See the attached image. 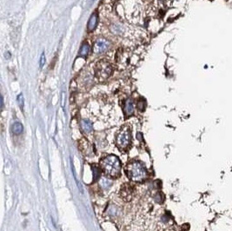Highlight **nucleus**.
Returning a JSON list of instances; mask_svg holds the SVG:
<instances>
[{
	"label": "nucleus",
	"mask_w": 232,
	"mask_h": 231,
	"mask_svg": "<svg viewBox=\"0 0 232 231\" xmlns=\"http://www.w3.org/2000/svg\"><path fill=\"white\" fill-rule=\"evenodd\" d=\"M100 166L106 176L110 177H116L120 175L121 163L116 155H110L102 159Z\"/></svg>",
	"instance_id": "nucleus-1"
},
{
	"label": "nucleus",
	"mask_w": 232,
	"mask_h": 231,
	"mask_svg": "<svg viewBox=\"0 0 232 231\" xmlns=\"http://www.w3.org/2000/svg\"><path fill=\"white\" fill-rule=\"evenodd\" d=\"M125 173L128 178L135 183H141L147 177V172L144 167L139 162H131L128 164L125 169Z\"/></svg>",
	"instance_id": "nucleus-2"
},
{
	"label": "nucleus",
	"mask_w": 232,
	"mask_h": 231,
	"mask_svg": "<svg viewBox=\"0 0 232 231\" xmlns=\"http://www.w3.org/2000/svg\"><path fill=\"white\" fill-rule=\"evenodd\" d=\"M112 73V66L109 62L102 60L97 64L95 68V75L98 81H104L109 78Z\"/></svg>",
	"instance_id": "nucleus-3"
},
{
	"label": "nucleus",
	"mask_w": 232,
	"mask_h": 231,
	"mask_svg": "<svg viewBox=\"0 0 232 231\" xmlns=\"http://www.w3.org/2000/svg\"><path fill=\"white\" fill-rule=\"evenodd\" d=\"M131 143V132L128 126H123L116 136V145L120 149H126Z\"/></svg>",
	"instance_id": "nucleus-4"
},
{
	"label": "nucleus",
	"mask_w": 232,
	"mask_h": 231,
	"mask_svg": "<svg viewBox=\"0 0 232 231\" xmlns=\"http://www.w3.org/2000/svg\"><path fill=\"white\" fill-rule=\"evenodd\" d=\"M110 47L109 41L105 38H99L96 41L94 45V51L96 53H103L106 51Z\"/></svg>",
	"instance_id": "nucleus-5"
},
{
	"label": "nucleus",
	"mask_w": 232,
	"mask_h": 231,
	"mask_svg": "<svg viewBox=\"0 0 232 231\" xmlns=\"http://www.w3.org/2000/svg\"><path fill=\"white\" fill-rule=\"evenodd\" d=\"M98 14L94 12L93 14L91 15V18L89 19V22H88V31H92L96 29V27L98 25Z\"/></svg>",
	"instance_id": "nucleus-6"
},
{
	"label": "nucleus",
	"mask_w": 232,
	"mask_h": 231,
	"mask_svg": "<svg viewBox=\"0 0 232 231\" xmlns=\"http://www.w3.org/2000/svg\"><path fill=\"white\" fill-rule=\"evenodd\" d=\"M133 112H134V104L131 98H129V99H127V101L125 102L124 113H125L126 116H130L133 114Z\"/></svg>",
	"instance_id": "nucleus-7"
},
{
	"label": "nucleus",
	"mask_w": 232,
	"mask_h": 231,
	"mask_svg": "<svg viewBox=\"0 0 232 231\" xmlns=\"http://www.w3.org/2000/svg\"><path fill=\"white\" fill-rule=\"evenodd\" d=\"M81 125H82V129L85 132V133H91L92 131V123L90 120L88 119H83L81 123Z\"/></svg>",
	"instance_id": "nucleus-8"
},
{
	"label": "nucleus",
	"mask_w": 232,
	"mask_h": 231,
	"mask_svg": "<svg viewBox=\"0 0 232 231\" xmlns=\"http://www.w3.org/2000/svg\"><path fill=\"white\" fill-rule=\"evenodd\" d=\"M23 130H24V127H23L22 123H18V122L14 123L11 126V131L15 135H20L23 132Z\"/></svg>",
	"instance_id": "nucleus-9"
},
{
	"label": "nucleus",
	"mask_w": 232,
	"mask_h": 231,
	"mask_svg": "<svg viewBox=\"0 0 232 231\" xmlns=\"http://www.w3.org/2000/svg\"><path fill=\"white\" fill-rule=\"evenodd\" d=\"M89 51H90V45L87 43H84L80 48L79 55L82 57H85L89 53Z\"/></svg>",
	"instance_id": "nucleus-10"
},
{
	"label": "nucleus",
	"mask_w": 232,
	"mask_h": 231,
	"mask_svg": "<svg viewBox=\"0 0 232 231\" xmlns=\"http://www.w3.org/2000/svg\"><path fill=\"white\" fill-rule=\"evenodd\" d=\"M92 172H93V177H94V181H97L101 175V171L96 165H92Z\"/></svg>",
	"instance_id": "nucleus-11"
},
{
	"label": "nucleus",
	"mask_w": 232,
	"mask_h": 231,
	"mask_svg": "<svg viewBox=\"0 0 232 231\" xmlns=\"http://www.w3.org/2000/svg\"><path fill=\"white\" fill-rule=\"evenodd\" d=\"M17 101H18V106L20 107L21 110H23V109H24V105H25V100H24V97H23L22 94L18 95Z\"/></svg>",
	"instance_id": "nucleus-12"
},
{
	"label": "nucleus",
	"mask_w": 232,
	"mask_h": 231,
	"mask_svg": "<svg viewBox=\"0 0 232 231\" xmlns=\"http://www.w3.org/2000/svg\"><path fill=\"white\" fill-rule=\"evenodd\" d=\"M44 64H45V55L44 53L41 55V57H40V62H39V67L41 69L44 67Z\"/></svg>",
	"instance_id": "nucleus-13"
},
{
	"label": "nucleus",
	"mask_w": 232,
	"mask_h": 231,
	"mask_svg": "<svg viewBox=\"0 0 232 231\" xmlns=\"http://www.w3.org/2000/svg\"><path fill=\"white\" fill-rule=\"evenodd\" d=\"M145 102L144 100H143V102H138V109L141 110V111H144L145 109Z\"/></svg>",
	"instance_id": "nucleus-14"
},
{
	"label": "nucleus",
	"mask_w": 232,
	"mask_h": 231,
	"mask_svg": "<svg viewBox=\"0 0 232 231\" xmlns=\"http://www.w3.org/2000/svg\"><path fill=\"white\" fill-rule=\"evenodd\" d=\"M190 228V226H189V224L185 223L183 227H182V230L183 231H188V229Z\"/></svg>",
	"instance_id": "nucleus-15"
}]
</instances>
